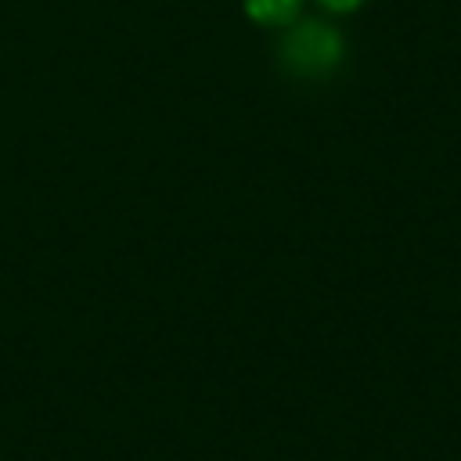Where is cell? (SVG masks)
<instances>
[{
	"label": "cell",
	"instance_id": "7a4b0ae2",
	"mask_svg": "<svg viewBox=\"0 0 461 461\" xmlns=\"http://www.w3.org/2000/svg\"><path fill=\"white\" fill-rule=\"evenodd\" d=\"M299 7L303 0H245V14L256 22V25H292L299 18Z\"/></svg>",
	"mask_w": 461,
	"mask_h": 461
},
{
	"label": "cell",
	"instance_id": "6da1fadb",
	"mask_svg": "<svg viewBox=\"0 0 461 461\" xmlns=\"http://www.w3.org/2000/svg\"><path fill=\"white\" fill-rule=\"evenodd\" d=\"M277 58L299 79H324V76H331L342 65L346 43H342V36L331 25H324V22H299L295 18L281 32Z\"/></svg>",
	"mask_w": 461,
	"mask_h": 461
},
{
	"label": "cell",
	"instance_id": "3957f363",
	"mask_svg": "<svg viewBox=\"0 0 461 461\" xmlns=\"http://www.w3.org/2000/svg\"><path fill=\"white\" fill-rule=\"evenodd\" d=\"M324 11H335V14H346V11H357L364 0H317Z\"/></svg>",
	"mask_w": 461,
	"mask_h": 461
}]
</instances>
